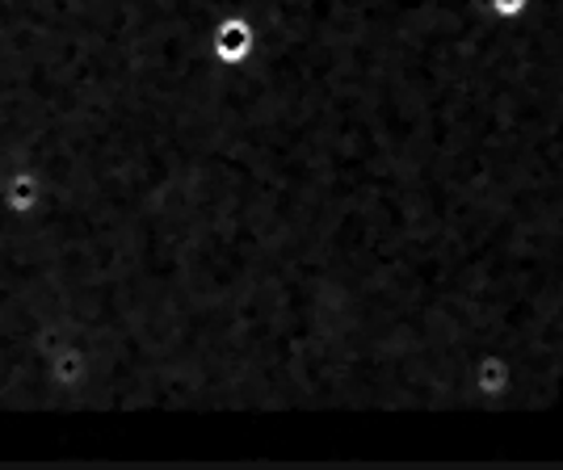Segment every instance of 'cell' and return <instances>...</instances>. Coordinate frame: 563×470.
<instances>
[{
    "label": "cell",
    "instance_id": "obj_3",
    "mask_svg": "<svg viewBox=\"0 0 563 470\" xmlns=\"http://www.w3.org/2000/svg\"><path fill=\"white\" fill-rule=\"evenodd\" d=\"M488 4H493L496 18L514 22V18H521V13H526V4H530V0H488Z\"/></svg>",
    "mask_w": 563,
    "mask_h": 470
},
{
    "label": "cell",
    "instance_id": "obj_2",
    "mask_svg": "<svg viewBox=\"0 0 563 470\" xmlns=\"http://www.w3.org/2000/svg\"><path fill=\"white\" fill-rule=\"evenodd\" d=\"M505 382H509V366L496 361V357H488V361L479 366V387H484V395H500Z\"/></svg>",
    "mask_w": 563,
    "mask_h": 470
},
{
    "label": "cell",
    "instance_id": "obj_1",
    "mask_svg": "<svg viewBox=\"0 0 563 470\" xmlns=\"http://www.w3.org/2000/svg\"><path fill=\"white\" fill-rule=\"evenodd\" d=\"M249 51H253V25L244 22V18L219 22V30H214V55H219L223 64H244Z\"/></svg>",
    "mask_w": 563,
    "mask_h": 470
}]
</instances>
